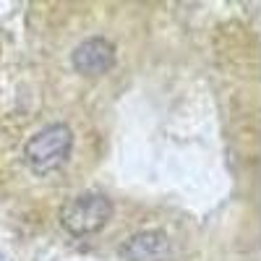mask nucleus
I'll use <instances>...</instances> for the list:
<instances>
[{
  "mask_svg": "<svg viewBox=\"0 0 261 261\" xmlns=\"http://www.w3.org/2000/svg\"><path fill=\"white\" fill-rule=\"evenodd\" d=\"M73 146V134L68 125L55 123L42 128L39 134H34L27 146H24V160L32 167V172L37 175H47V172H55L71 154Z\"/></svg>",
  "mask_w": 261,
  "mask_h": 261,
  "instance_id": "obj_1",
  "label": "nucleus"
},
{
  "mask_svg": "<svg viewBox=\"0 0 261 261\" xmlns=\"http://www.w3.org/2000/svg\"><path fill=\"white\" fill-rule=\"evenodd\" d=\"M110 214H113L110 199H107L105 193L89 191V193L73 196V199L63 206L60 222L73 235H92V232H97L99 227L107 225Z\"/></svg>",
  "mask_w": 261,
  "mask_h": 261,
  "instance_id": "obj_2",
  "label": "nucleus"
},
{
  "mask_svg": "<svg viewBox=\"0 0 261 261\" xmlns=\"http://www.w3.org/2000/svg\"><path fill=\"white\" fill-rule=\"evenodd\" d=\"M115 65V47L105 37H89L73 50V68L84 76H105Z\"/></svg>",
  "mask_w": 261,
  "mask_h": 261,
  "instance_id": "obj_3",
  "label": "nucleus"
},
{
  "mask_svg": "<svg viewBox=\"0 0 261 261\" xmlns=\"http://www.w3.org/2000/svg\"><path fill=\"white\" fill-rule=\"evenodd\" d=\"M167 256H170V238L160 230L139 232L125 246L128 261H167Z\"/></svg>",
  "mask_w": 261,
  "mask_h": 261,
  "instance_id": "obj_4",
  "label": "nucleus"
}]
</instances>
